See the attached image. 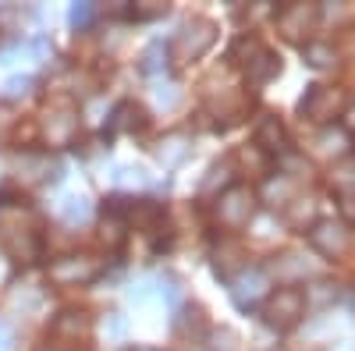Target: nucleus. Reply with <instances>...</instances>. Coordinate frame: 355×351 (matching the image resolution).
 Segmentation results:
<instances>
[{"mask_svg":"<svg viewBox=\"0 0 355 351\" xmlns=\"http://www.w3.org/2000/svg\"><path fill=\"white\" fill-rule=\"evenodd\" d=\"M171 330L178 337H199L206 330V312L199 305H185L178 316H171Z\"/></svg>","mask_w":355,"mask_h":351,"instance_id":"19","label":"nucleus"},{"mask_svg":"<svg viewBox=\"0 0 355 351\" xmlns=\"http://www.w3.org/2000/svg\"><path fill=\"white\" fill-rule=\"evenodd\" d=\"M345 107H348V96H345V89H338V85H309L306 96L299 100L302 117H309V121L320 125V128H327L338 114H345Z\"/></svg>","mask_w":355,"mask_h":351,"instance_id":"5","label":"nucleus"},{"mask_svg":"<svg viewBox=\"0 0 355 351\" xmlns=\"http://www.w3.org/2000/svg\"><path fill=\"white\" fill-rule=\"evenodd\" d=\"M302 298H306V309H309V305H313V309H327V305L338 302V284H331V280H316L313 287L302 291Z\"/></svg>","mask_w":355,"mask_h":351,"instance_id":"24","label":"nucleus"},{"mask_svg":"<svg viewBox=\"0 0 355 351\" xmlns=\"http://www.w3.org/2000/svg\"><path fill=\"white\" fill-rule=\"evenodd\" d=\"M281 178H288V181H309L313 178V163L306 160V153H295V150H284L281 156Z\"/></svg>","mask_w":355,"mask_h":351,"instance_id":"21","label":"nucleus"},{"mask_svg":"<svg viewBox=\"0 0 355 351\" xmlns=\"http://www.w3.org/2000/svg\"><path fill=\"white\" fill-rule=\"evenodd\" d=\"M309 245L320 252V255H327V259H341L348 249H352V231H348V224L345 220H316L313 227H309Z\"/></svg>","mask_w":355,"mask_h":351,"instance_id":"8","label":"nucleus"},{"mask_svg":"<svg viewBox=\"0 0 355 351\" xmlns=\"http://www.w3.org/2000/svg\"><path fill=\"white\" fill-rule=\"evenodd\" d=\"M11 121H15V117H11V110H0V135H4V132L11 128Z\"/></svg>","mask_w":355,"mask_h":351,"instance_id":"43","label":"nucleus"},{"mask_svg":"<svg viewBox=\"0 0 355 351\" xmlns=\"http://www.w3.org/2000/svg\"><path fill=\"white\" fill-rule=\"evenodd\" d=\"M252 145H256L259 153H266V156H274V153L281 156V153L288 150V132H284V125H281L277 114H263V117H259Z\"/></svg>","mask_w":355,"mask_h":351,"instance_id":"12","label":"nucleus"},{"mask_svg":"<svg viewBox=\"0 0 355 351\" xmlns=\"http://www.w3.org/2000/svg\"><path fill=\"white\" fill-rule=\"evenodd\" d=\"M345 132H355V100H348L345 107Z\"/></svg>","mask_w":355,"mask_h":351,"instance_id":"41","label":"nucleus"},{"mask_svg":"<svg viewBox=\"0 0 355 351\" xmlns=\"http://www.w3.org/2000/svg\"><path fill=\"white\" fill-rule=\"evenodd\" d=\"M89 213H93V202H89L85 195H68V199L61 202V217H64L68 224H85Z\"/></svg>","mask_w":355,"mask_h":351,"instance_id":"28","label":"nucleus"},{"mask_svg":"<svg viewBox=\"0 0 355 351\" xmlns=\"http://www.w3.org/2000/svg\"><path fill=\"white\" fill-rule=\"evenodd\" d=\"M234 348H239V334L231 327H220L210 334V351H234Z\"/></svg>","mask_w":355,"mask_h":351,"instance_id":"32","label":"nucleus"},{"mask_svg":"<svg viewBox=\"0 0 355 351\" xmlns=\"http://www.w3.org/2000/svg\"><path fill=\"white\" fill-rule=\"evenodd\" d=\"M331 185H334L338 195H355V160H341V163H334Z\"/></svg>","mask_w":355,"mask_h":351,"instance_id":"29","label":"nucleus"},{"mask_svg":"<svg viewBox=\"0 0 355 351\" xmlns=\"http://www.w3.org/2000/svg\"><path fill=\"white\" fill-rule=\"evenodd\" d=\"M231 284V302L239 305L242 312L256 309L263 298H266V287H270V273L263 267H242L234 277H227Z\"/></svg>","mask_w":355,"mask_h":351,"instance_id":"7","label":"nucleus"},{"mask_svg":"<svg viewBox=\"0 0 355 351\" xmlns=\"http://www.w3.org/2000/svg\"><path fill=\"white\" fill-rule=\"evenodd\" d=\"M302 57H306V64H313V68H334L338 64V46L331 39H306L302 43Z\"/></svg>","mask_w":355,"mask_h":351,"instance_id":"20","label":"nucleus"},{"mask_svg":"<svg viewBox=\"0 0 355 351\" xmlns=\"http://www.w3.org/2000/svg\"><path fill=\"white\" fill-rule=\"evenodd\" d=\"M117 185H150V178H146V170H139V167H121L117 170Z\"/></svg>","mask_w":355,"mask_h":351,"instance_id":"36","label":"nucleus"},{"mask_svg":"<svg viewBox=\"0 0 355 351\" xmlns=\"http://www.w3.org/2000/svg\"><path fill=\"white\" fill-rule=\"evenodd\" d=\"M167 57H171V53H167V46H164L160 39L150 43V46L142 50V57H139V71H142V75H160V71H167V64H171Z\"/></svg>","mask_w":355,"mask_h":351,"instance_id":"22","label":"nucleus"},{"mask_svg":"<svg viewBox=\"0 0 355 351\" xmlns=\"http://www.w3.org/2000/svg\"><path fill=\"white\" fill-rule=\"evenodd\" d=\"M18 174L25 181H33V185H50L61 178V163H53L46 153H21L18 156Z\"/></svg>","mask_w":355,"mask_h":351,"instance_id":"13","label":"nucleus"},{"mask_svg":"<svg viewBox=\"0 0 355 351\" xmlns=\"http://www.w3.org/2000/svg\"><path fill=\"white\" fill-rule=\"evenodd\" d=\"M256 217V192L249 185H231L227 192L217 195L214 202V220L224 227V231H239V227H249Z\"/></svg>","mask_w":355,"mask_h":351,"instance_id":"2","label":"nucleus"},{"mask_svg":"<svg viewBox=\"0 0 355 351\" xmlns=\"http://www.w3.org/2000/svg\"><path fill=\"white\" fill-rule=\"evenodd\" d=\"M153 96H157V107L174 110V107H178V100H182V89H178V85H160V89H157Z\"/></svg>","mask_w":355,"mask_h":351,"instance_id":"35","label":"nucleus"},{"mask_svg":"<svg viewBox=\"0 0 355 351\" xmlns=\"http://www.w3.org/2000/svg\"><path fill=\"white\" fill-rule=\"evenodd\" d=\"M259 50H263V43L256 36H239V39L231 43V50H227V61L231 64H249Z\"/></svg>","mask_w":355,"mask_h":351,"instance_id":"27","label":"nucleus"},{"mask_svg":"<svg viewBox=\"0 0 355 351\" xmlns=\"http://www.w3.org/2000/svg\"><path fill=\"white\" fill-rule=\"evenodd\" d=\"M313 150L320 153V156H327V160H334V163H341L348 153H352V135L345 132V128H334V125H327V128H320L316 135H313Z\"/></svg>","mask_w":355,"mask_h":351,"instance_id":"14","label":"nucleus"},{"mask_svg":"<svg viewBox=\"0 0 355 351\" xmlns=\"http://www.w3.org/2000/svg\"><path fill=\"white\" fill-rule=\"evenodd\" d=\"M263 199L270 202V206H288V202L295 199V181H288V178H266V185H263Z\"/></svg>","mask_w":355,"mask_h":351,"instance_id":"25","label":"nucleus"},{"mask_svg":"<svg viewBox=\"0 0 355 351\" xmlns=\"http://www.w3.org/2000/svg\"><path fill=\"white\" fill-rule=\"evenodd\" d=\"M68 18H71V25L78 28V33H85V28L93 25V18H96V4H75L68 11Z\"/></svg>","mask_w":355,"mask_h":351,"instance_id":"33","label":"nucleus"},{"mask_svg":"<svg viewBox=\"0 0 355 351\" xmlns=\"http://www.w3.org/2000/svg\"><path fill=\"white\" fill-rule=\"evenodd\" d=\"M316 8H309V4H284V8H277V15H274V25H277V33L284 36V39H306V33L316 25Z\"/></svg>","mask_w":355,"mask_h":351,"instance_id":"10","label":"nucleus"},{"mask_svg":"<svg viewBox=\"0 0 355 351\" xmlns=\"http://www.w3.org/2000/svg\"><path fill=\"white\" fill-rule=\"evenodd\" d=\"M0 242H4L8 255L18 259V262H33V259H40V249H43L40 231H36L33 224H21V220L4 224V231H0Z\"/></svg>","mask_w":355,"mask_h":351,"instance_id":"9","label":"nucleus"},{"mask_svg":"<svg viewBox=\"0 0 355 351\" xmlns=\"http://www.w3.org/2000/svg\"><path fill=\"white\" fill-rule=\"evenodd\" d=\"M4 93H8V100L28 96V93H33V78H28V75H11L8 85H4Z\"/></svg>","mask_w":355,"mask_h":351,"instance_id":"34","label":"nucleus"},{"mask_svg":"<svg viewBox=\"0 0 355 351\" xmlns=\"http://www.w3.org/2000/svg\"><path fill=\"white\" fill-rule=\"evenodd\" d=\"M266 273H274L277 280H284V287H295V280L313 277V267L306 262L302 252H284V255H277L270 262V270H266Z\"/></svg>","mask_w":355,"mask_h":351,"instance_id":"16","label":"nucleus"},{"mask_svg":"<svg viewBox=\"0 0 355 351\" xmlns=\"http://www.w3.org/2000/svg\"><path fill=\"white\" fill-rule=\"evenodd\" d=\"M157 15H167V4H160V0H146V8H135V18H157Z\"/></svg>","mask_w":355,"mask_h":351,"instance_id":"37","label":"nucleus"},{"mask_svg":"<svg viewBox=\"0 0 355 351\" xmlns=\"http://www.w3.org/2000/svg\"><path fill=\"white\" fill-rule=\"evenodd\" d=\"M306 316V298H302V287H277L274 295H266L263 302V319L270 323L274 330H291L299 327Z\"/></svg>","mask_w":355,"mask_h":351,"instance_id":"4","label":"nucleus"},{"mask_svg":"<svg viewBox=\"0 0 355 351\" xmlns=\"http://www.w3.org/2000/svg\"><path fill=\"white\" fill-rule=\"evenodd\" d=\"M341 213L355 220V195H341Z\"/></svg>","mask_w":355,"mask_h":351,"instance_id":"42","label":"nucleus"},{"mask_svg":"<svg viewBox=\"0 0 355 351\" xmlns=\"http://www.w3.org/2000/svg\"><path fill=\"white\" fill-rule=\"evenodd\" d=\"M320 202L313 199V195H295L288 206H284V220L295 227V231H309L316 220H320Z\"/></svg>","mask_w":355,"mask_h":351,"instance_id":"17","label":"nucleus"},{"mask_svg":"<svg viewBox=\"0 0 355 351\" xmlns=\"http://www.w3.org/2000/svg\"><path fill=\"white\" fill-rule=\"evenodd\" d=\"M348 11H352V8H323V11H316V15H323L327 21H345Z\"/></svg>","mask_w":355,"mask_h":351,"instance_id":"40","label":"nucleus"},{"mask_svg":"<svg viewBox=\"0 0 355 351\" xmlns=\"http://www.w3.org/2000/svg\"><path fill=\"white\" fill-rule=\"evenodd\" d=\"M160 295H164L167 302H178V298H182V284H178L174 277H167V280H160Z\"/></svg>","mask_w":355,"mask_h":351,"instance_id":"38","label":"nucleus"},{"mask_svg":"<svg viewBox=\"0 0 355 351\" xmlns=\"http://www.w3.org/2000/svg\"><path fill=\"white\" fill-rule=\"evenodd\" d=\"M146 128V110L135 107L132 100L117 103L114 107V117H110V132H142Z\"/></svg>","mask_w":355,"mask_h":351,"instance_id":"18","label":"nucleus"},{"mask_svg":"<svg viewBox=\"0 0 355 351\" xmlns=\"http://www.w3.org/2000/svg\"><path fill=\"white\" fill-rule=\"evenodd\" d=\"M242 259H245V249L234 242V238H224V252H214V267L227 280L231 277V267H242Z\"/></svg>","mask_w":355,"mask_h":351,"instance_id":"23","label":"nucleus"},{"mask_svg":"<svg viewBox=\"0 0 355 351\" xmlns=\"http://www.w3.org/2000/svg\"><path fill=\"white\" fill-rule=\"evenodd\" d=\"M100 238H103V245L117 249V245L125 242V220H121V217H107V220H103V234H100Z\"/></svg>","mask_w":355,"mask_h":351,"instance_id":"30","label":"nucleus"},{"mask_svg":"<svg viewBox=\"0 0 355 351\" xmlns=\"http://www.w3.org/2000/svg\"><path fill=\"white\" fill-rule=\"evenodd\" d=\"M217 43V25L210 18H189L182 28L174 33L167 53L174 57V64H192Z\"/></svg>","mask_w":355,"mask_h":351,"instance_id":"1","label":"nucleus"},{"mask_svg":"<svg viewBox=\"0 0 355 351\" xmlns=\"http://www.w3.org/2000/svg\"><path fill=\"white\" fill-rule=\"evenodd\" d=\"M277 75H281V53L266 50V46L245 64V85L249 89H263V85H270Z\"/></svg>","mask_w":355,"mask_h":351,"instance_id":"15","label":"nucleus"},{"mask_svg":"<svg viewBox=\"0 0 355 351\" xmlns=\"http://www.w3.org/2000/svg\"><path fill=\"white\" fill-rule=\"evenodd\" d=\"M157 156H160L164 163H171V167H174V163H182V160L189 156V145H185L182 138H167V142H164V150H160Z\"/></svg>","mask_w":355,"mask_h":351,"instance_id":"31","label":"nucleus"},{"mask_svg":"<svg viewBox=\"0 0 355 351\" xmlns=\"http://www.w3.org/2000/svg\"><path fill=\"white\" fill-rule=\"evenodd\" d=\"M11 348H15V330L0 319V351H11Z\"/></svg>","mask_w":355,"mask_h":351,"instance_id":"39","label":"nucleus"},{"mask_svg":"<svg viewBox=\"0 0 355 351\" xmlns=\"http://www.w3.org/2000/svg\"><path fill=\"white\" fill-rule=\"evenodd\" d=\"M40 135L46 145H71L75 135H78V110L61 100V103H50L43 121H40Z\"/></svg>","mask_w":355,"mask_h":351,"instance_id":"6","label":"nucleus"},{"mask_svg":"<svg viewBox=\"0 0 355 351\" xmlns=\"http://www.w3.org/2000/svg\"><path fill=\"white\" fill-rule=\"evenodd\" d=\"M234 181H231V163H214L210 167V174H206V178L199 181V195H210V192H227Z\"/></svg>","mask_w":355,"mask_h":351,"instance_id":"26","label":"nucleus"},{"mask_svg":"<svg viewBox=\"0 0 355 351\" xmlns=\"http://www.w3.org/2000/svg\"><path fill=\"white\" fill-rule=\"evenodd\" d=\"M103 270V262L89 252H68V255H57L50 262L46 277L57 284V287H82V284H93Z\"/></svg>","mask_w":355,"mask_h":351,"instance_id":"3","label":"nucleus"},{"mask_svg":"<svg viewBox=\"0 0 355 351\" xmlns=\"http://www.w3.org/2000/svg\"><path fill=\"white\" fill-rule=\"evenodd\" d=\"M89 330H93V319H89V312H82V309H64L50 323V337L57 344H78L82 337H89Z\"/></svg>","mask_w":355,"mask_h":351,"instance_id":"11","label":"nucleus"}]
</instances>
